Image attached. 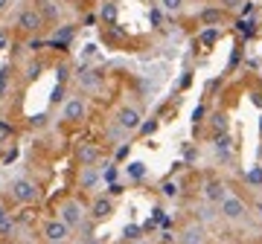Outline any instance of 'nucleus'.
I'll list each match as a JSON object with an SVG mask.
<instances>
[{
  "label": "nucleus",
  "instance_id": "nucleus-1",
  "mask_svg": "<svg viewBox=\"0 0 262 244\" xmlns=\"http://www.w3.org/2000/svg\"><path fill=\"white\" fill-rule=\"evenodd\" d=\"M9 195L18 201V204H35L38 198H41V189H38V183L32 178H15L9 183Z\"/></svg>",
  "mask_w": 262,
  "mask_h": 244
},
{
  "label": "nucleus",
  "instance_id": "nucleus-2",
  "mask_svg": "<svg viewBox=\"0 0 262 244\" xmlns=\"http://www.w3.org/2000/svg\"><path fill=\"white\" fill-rule=\"evenodd\" d=\"M84 207H82V201L79 198H64L61 204H58V221H64L70 230H76V227H82L84 224Z\"/></svg>",
  "mask_w": 262,
  "mask_h": 244
},
{
  "label": "nucleus",
  "instance_id": "nucleus-3",
  "mask_svg": "<svg viewBox=\"0 0 262 244\" xmlns=\"http://www.w3.org/2000/svg\"><path fill=\"white\" fill-rule=\"evenodd\" d=\"M15 27H18L24 35H35V32H41V29L47 27V20H44V15H41L35 6H24V9L18 12Z\"/></svg>",
  "mask_w": 262,
  "mask_h": 244
},
{
  "label": "nucleus",
  "instance_id": "nucleus-4",
  "mask_svg": "<svg viewBox=\"0 0 262 244\" xmlns=\"http://www.w3.org/2000/svg\"><path fill=\"white\" fill-rule=\"evenodd\" d=\"M219 215L225 218V221H245L248 218V204L239 195H227L219 204Z\"/></svg>",
  "mask_w": 262,
  "mask_h": 244
},
{
  "label": "nucleus",
  "instance_id": "nucleus-5",
  "mask_svg": "<svg viewBox=\"0 0 262 244\" xmlns=\"http://www.w3.org/2000/svg\"><path fill=\"white\" fill-rule=\"evenodd\" d=\"M70 233H73V230H70L64 221H58V218H50V221H44V227H41V235H44L47 244H67Z\"/></svg>",
  "mask_w": 262,
  "mask_h": 244
},
{
  "label": "nucleus",
  "instance_id": "nucleus-6",
  "mask_svg": "<svg viewBox=\"0 0 262 244\" xmlns=\"http://www.w3.org/2000/svg\"><path fill=\"white\" fill-rule=\"evenodd\" d=\"M140 122H143L140 111H137V108H131V105H122L120 111L114 113V125H117L120 131H125V134L137 131V128H140Z\"/></svg>",
  "mask_w": 262,
  "mask_h": 244
},
{
  "label": "nucleus",
  "instance_id": "nucleus-7",
  "mask_svg": "<svg viewBox=\"0 0 262 244\" xmlns=\"http://www.w3.org/2000/svg\"><path fill=\"white\" fill-rule=\"evenodd\" d=\"M84 116H88V99H84V96H70V99H64L61 119L64 122H82Z\"/></svg>",
  "mask_w": 262,
  "mask_h": 244
},
{
  "label": "nucleus",
  "instance_id": "nucleus-8",
  "mask_svg": "<svg viewBox=\"0 0 262 244\" xmlns=\"http://www.w3.org/2000/svg\"><path fill=\"white\" fill-rule=\"evenodd\" d=\"M73 76H76V82L82 85V90H96V87L102 85V73L91 64H79Z\"/></svg>",
  "mask_w": 262,
  "mask_h": 244
},
{
  "label": "nucleus",
  "instance_id": "nucleus-9",
  "mask_svg": "<svg viewBox=\"0 0 262 244\" xmlns=\"http://www.w3.org/2000/svg\"><path fill=\"white\" fill-rule=\"evenodd\" d=\"M227 195H230V192H227L225 180L222 178H207V183H204V201L207 204H215V207H219Z\"/></svg>",
  "mask_w": 262,
  "mask_h": 244
},
{
  "label": "nucleus",
  "instance_id": "nucleus-10",
  "mask_svg": "<svg viewBox=\"0 0 262 244\" xmlns=\"http://www.w3.org/2000/svg\"><path fill=\"white\" fill-rule=\"evenodd\" d=\"M88 215H91V221H96V224H99V221H108V218L114 215V201L111 198H105V195H99L94 204H91Z\"/></svg>",
  "mask_w": 262,
  "mask_h": 244
},
{
  "label": "nucleus",
  "instance_id": "nucleus-11",
  "mask_svg": "<svg viewBox=\"0 0 262 244\" xmlns=\"http://www.w3.org/2000/svg\"><path fill=\"white\" fill-rule=\"evenodd\" d=\"M76 160H79V166H96V163L102 160V151H99V145H94V142H82V145L76 149Z\"/></svg>",
  "mask_w": 262,
  "mask_h": 244
},
{
  "label": "nucleus",
  "instance_id": "nucleus-12",
  "mask_svg": "<svg viewBox=\"0 0 262 244\" xmlns=\"http://www.w3.org/2000/svg\"><path fill=\"white\" fill-rule=\"evenodd\" d=\"M102 180V175H99V169L96 166H82V175H79V186L88 192V189H96V183Z\"/></svg>",
  "mask_w": 262,
  "mask_h": 244
},
{
  "label": "nucleus",
  "instance_id": "nucleus-13",
  "mask_svg": "<svg viewBox=\"0 0 262 244\" xmlns=\"http://www.w3.org/2000/svg\"><path fill=\"white\" fill-rule=\"evenodd\" d=\"M181 244H204V224H189L181 233Z\"/></svg>",
  "mask_w": 262,
  "mask_h": 244
},
{
  "label": "nucleus",
  "instance_id": "nucleus-14",
  "mask_svg": "<svg viewBox=\"0 0 262 244\" xmlns=\"http://www.w3.org/2000/svg\"><path fill=\"white\" fill-rule=\"evenodd\" d=\"M213 149H215V154H219L222 160H230V151H233V140H230V134H219L215 142H213Z\"/></svg>",
  "mask_w": 262,
  "mask_h": 244
},
{
  "label": "nucleus",
  "instance_id": "nucleus-15",
  "mask_svg": "<svg viewBox=\"0 0 262 244\" xmlns=\"http://www.w3.org/2000/svg\"><path fill=\"white\" fill-rule=\"evenodd\" d=\"M99 18H102L108 27L117 23V0H105L102 6H99Z\"/></svg>",
  "mask_w": 262,
  "mask_h": 244
},
{
  "label": "nucleus",
  "instance_id": "nucleus-16",
  "mask_svg": "<svg viewBox=\"0 0 262 244\" xmlns=\"http://www.w3.org/2000/svg\"><path fill=\"white\" fill-rule=\"evenodd\" d=\"M15 233H18V221L15 218H6V221H0V241H9V238H15Z\"/></svg>",
  "mask_w": 262,
  "mask_h": 244
},
{
  "label": "nucleus",
  "instance_id": "nucleus-17",
  "mask_svg": "<svg viewBox=\"0 0 262 244\" xmlns=\"http://www.w3.org/2000/svg\"><path fill=\"white\" fill-rule=\"evenodd\" d=\"M41 73H44V61H38V58H32V61L27 64L24 82H35V79H41Z\"/></svg>",
  "mask_w": 262,
  "mask_h": 244
},
{
  "label": "nucleus",
  "instance_id": "nucleus-18",
  "mask_svg": "<svg viewBox=\"0 0 262 244\" xmlns=\"http://www.w3.org/2000/svg\"><path fill=\"white\" fill-rule=\"evenodd\" d=\"M210 125H213V131H215V137H219V134H227V125H230V119H227V113H213V116H210Z\"/></svg>",
  "mask_w": 262,
  "mask_h": 244
},
{
  "label": "nucleus",
  "instance_id": "nucleus-19",
  "mask_svg": "<svg viewBox=\"0 0 262 244\" xmlns=\"http://www.w3.org/2000/svg\"><path fill=\"white\" fill-rule=\"evenodd\" d=\"M125 175H128L131 180H143L146 178V163H140V160L128 163V166H125Z\"/></svg>",
  "mask_w": 262,
  "mask_h": 244
},
{
  "label": "nucleus",
  "instance_id": "nucleus-20",
  "mask_svg": "<svg viewBox=\"0 0 262 244\" xmlns=\"http://www.w3.org/2000/svg\"><path fill=\"white\" fill-rule=\"evenodd\" d=\"M198 18H201V23L213 27V23H219V20L225 18V12H222V9H204L201 15H198Z\"/></svg>",
  "mask_w": 262,
  "mask_h": 244
},
{
  "label": "nucleus",
  "instance_id": "nucleus-21",
  "mask_svg": "<svg viewBox=\"0 0 262 244\" xmlns=\"http://www.w3.org/2000/svg\"><path fill=\"white\" fill-rule=\"evenodd\" d=\"M160 195L163 198H178L181 195V183H175L172 178L163 180V183H160Z\"/></svg>",
  "mask_w": 262,
  "mask_h": 244
},
{
  "label": "nucleus",
  "instance_id": "nucleus-22",
  "mask_svg": "<svg viewBox=\"0 0 262 244\" xmlns=\"http://www.w3.org/2000/svg\"><path fill=\"white\" fill-rule=\"evenodd\" d=\"M184 3H187V0H160L163 12H169V15H172V12H181L184 9Z\"/></svg>",
  "mask_w": 262,
  "mask_h": 244
},
{
  "label": "nucleus",
  "instance_id": "nucleus-23",
  "mask_svg": "<svg viewBox=\"0 0 262 244\" xmlns=\"http://www.w3.org/2000/svg\"><path fill=\"white\" fill-rule=\"evenodd\" d=\"M99 175H102V180L111 186V183H117V178H120V169H117V166H108V169H102Z\"/></svg>",
  "mask_w": 262,
  "mask_h": 244
},
{
  "label": "nucleus",
  "instance_id": "nucleus-24",
  "mask_svg": "<svg viewBox=\"0 0 262 244\" xmlns=\"http://www.w3.org/2000/svg\"><path fill=\"white\" fill-rule=\"evenodd\" d=\"M122 238H125V241H137V238H140V227H134V224H128L125 227V230H122Z\"/></svg>",
  "mask_w": 262,
  "mask_h": 244
},
{
  "label": "nucleus",
  "instance_id": "nucleus-25",
  "mask_svg": "<svg viewBox=\"0 0 262 244\" xmlns=\"http://www.w3.org/2000/svg\"><path fill=\"white\" fill-rule=\"evenodd\" d=\"M137 131H140L143 137L155 134V131H158V119H146V122H140V128H137Z\"/></svg>",
  "mask_w": 262,
  "mask_h": 244
},
{
  "label": "nucleus",
  "instance_id": "nucleus-26",
  "mask_svg": "<svg viewBox=\"0 0 262 244\" xmlns=\"http://www.w3.org/2000/svg\"><path fill=\"white\" fill-rule=\"evenodd\" d=\"M215 38H219V29H215V27H207L204 32H201V44H207V47H210Z\"/></svg>",
  "mask_w": 262,
  "mask_h": 244
},
{
  "label": "nucleus",
  "instance_id": "nucleus-27",
  "mask_svg": "<svg viewBox=\"0 0 262 244\" xmlns=\"http://www.w3.org/2000/svg\"><path fill=\"white\" fill-rule=\"evenodd\" d=\"M70 73H73V70H70V67H67V64H58V67H56L58 85H67V79H70Z\"/></svg>",
  "mask_w": 262,
  "mask_h": 244
},
{
  "label": "nucleus",
  "instance_id": "nucleus-28",
  "mask_svg": "<svg viewBox=\"0 0 262 244\" xmlns=\"http://www.w3.org/2000/svg\"><path fill=\"white\" fill-rule=\"evenodd\" d=\"M64 99V85H56L53 87V96H50V105H58Z\"/></svg>",
  "mask_w": 262,
  "mask_h": 244
},
{
  "label": "nucleus",
  "instance_id": "nucleus-29",
  "mask_svg": "<svg viewBox=\"0 0 262 244\" xmlns=\"http://www.w3.org/2000/svg\"><path fill=\"white\" fill-rule=\"evenodd\" d=\"M47 113H38V116H32V119H29V128H44V125H47Z\"/></svg>",
  "mask_w": 262,
  "mask_h": 244
},
{
  "label": "nucleus",
  "instance_id": "nucleus-30",
  "mask_svg": "<svg viewBox=\"0 0 262 244\" xmlns=\"http://www.w3.org/2000/svg\"><path fill=\"white\" fill-rule=\"evenodd\" d=\"M248 183H253V186H262V169H259V166H256V169L248 175Z\"/></svg>",
  "mask_w": 262,
  "mask_h": 244
},
{
  "label": "nucleus",
  "instance_id": "nucleus-31",
  "mask_svg": "<svg viewBox=\"0 0 262 244\" xmlns=\"http://www.w3.org/2000/svg\"><path fill=\"white\" fill-rule=\"evenodd\" d=\"M204 116H207V108H204V105H198L195 113H192V125H198V122L204 119Z\"/></svg>",
  "mask_w": 262,
  "mask_h": 244
},
{
  "label": "nucleus",
  "instance_id": "nucleus-32",
  "mask_svg": "<svg viewBox=\"0 0 262 244\" xmlns=\"http://www.w3.org/2000/svg\"><path fill=\"white\" fill-rule=\"evenodd\" d=\"M122 192H125V189H122V183H111V186H108V195H105V198H117V195H122Z\"/></svg>",
  "mask_w": 262,
  "mask_h": 244
},
{
  "label": "nucleus",
  "instance_id": "nucleus-33",
  "mask_svg": "<svg viewBox=\"0 0 262 244\" xmlns=\"http://www.w3.org/2000/svg\"><path fill=\"white\" fill-rule=\"evenodd\" d=\"M128 151H131V142H122L120 149H117V160H125L128 157Z\"/></svg>",
  "mask_w": 262,
  "mask_h": 244
},
{
  "label": "nucleus",
  "instance_id": "nucleus-34",
  "mask_svg": "<svg viewBox=\"0 0 262 244\" xmlns=\"http://www.w3.org/2000/svg\"><path fill=\"white\" fill-rule=\"evenodd\" d=\"M6 47H9V32H6V29H0V53H3Z\"/></svg>",
  "mask_w": 262,
  "mask_h": 244
},
{
  "label": "nucleus",
  "instance_id": "nucleus-35",
  "mask_svg": "<svg viewBox=\"0 0 262 244\" xmlns=\"http://www.w3.org/2000/svg\"><path fill=\"white\" fill-rule=\"evenodd\" d=\"M96 56V44H88V47L82 50V58H94Z\"/></svg>",
  "mask_w": 262,
  "mask_h": 244
},
{
  "label": "nucleus",
  "instance_id": "nucleus-36",
  "mask_svg": "<svg viewBox=\"0 0 262 244\" xmlns=\"http://www.w3.org/2000/svg\"><path fill=\"white\" fill-rule=\"evenodd\" d=\"M3 137H12V125H6V122H0V140Z\"/></svg>",
  "mask_w": 262,
  "mask_h": 244
},
{
  "label": "nucleus",
  "instance_id": "nucleus-37",
  "mask_svg": "<svg viewBox=\"0 0 262 244\" xmlns=\"http://www.w3.org/2000/svg\"><path fill=\"white\" fill-rule=\"evenodd\" d=\"M6 218H9V207H6V204L0 201V221H6Z\"/></svg>",
  "mask_w": 262,
  "mask_h": 244
},
{
  "label": "nucleus",
  "instance_id": "nucleus-38",
  "mask_svg": "<svg viewBox=\"0 0 262 244\" xmlns=\"http://www.w3.org/2000/svg\"><path fill=\"white\" fill-rule=\"evenodd\" d=\"M15 157H18V149H12L9 154H6V157H3V163H12V160H15Z\"/></svg>",
  "mask_w": 262,
  "mask_h": 244
},
{
  "label": "nucleus",
  "instance_id": "nucleus-39",
  "mask_svg": "<svg viewBox=\"0 0 262 244\" xmlns=\"http://www.w3.org/2000/svg\"><path fill=\"white\" fill-rule=\"evenodd\" d=\"M151 23H155V27L160 23V12L158 9H151Z\"/></svg>",
  "mask_w": 262,
  "mask_h": 244
},
{
  "label": "nucleus",
  "instance_id": "nucleus-40",
  "mask_svg": "<svg viewBox=\"0 0 262 244\" xmlns=\"http://www.w3.org/2000/svg\"><path fill=\"white\" fill-rule=\"evenodd\" d=\"M9 6H12V0H0V15H3V12L9 9Z\"/></svg>",
  "mask_w": 262,
  "mask_h": 244
},
{
  "label": "nucleus",
  "instance_id": "nucleus-41",
  "mask_svg": "<svg viewBox=\"0 0 262 244\" xmlns=\"http://www.w3.org/2000/svg\"><path fill=\"white\" fill-rule=\"evenodd\" d=\"M222 3H225L227 9H236V6H239V0H222Z\"/></svg>",
  "mask_w": 262,
  "mask_h": 244
},
{
  "label": "nucleus",
  "instance_id": "nucleus-42",
  "mask_svg": "<svg viewBox=\"0 0 262 244\" xmlns=\"http://www.w3.org/2000/svg\"><path fill=\"white\" fill-rule=\"evenodd\" d=\"M84 244H99V238L96 235H84Z\"/></svg>",
  "mask_w": 262,
  "mask_h": 244
},
{
  "label": "nucleus",
  "instance_id": "nucleus-43",
  "mask_svg": "<svg viewBox=\"0 0 262 244\" xmlns=\"http://www.w3.org/2000/svg\"><path fill=\"white\" fill-rule=\"evenodd\" d=\"M259 131H262V119H259Z\"/></svg>",
  "mask_w": 262,
  "mask_h": 244
},
{
  "label": "nucleus",
  "instance_id": "nucleus-44",
  "mask_svg": "<svg viewBox=\"0 0 262 244\" xmlns=\"http://www.w3.org/2000/svg\"><path fill=\"white\" fill-rule=\"evenodd\" d=\"M131 244H143V241H131Z\"/></svg>",
  "mask_w": 262,
  "mask_h": 244
}]
</instances>
